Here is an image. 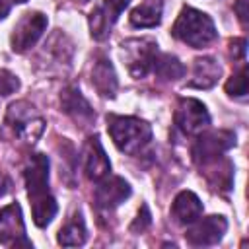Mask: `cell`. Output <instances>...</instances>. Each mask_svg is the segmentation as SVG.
Wrapping results in <instances>:
<instances>
[{
  "mask_svg": "<svg viewBox=\"0 0 249 249\" xmlns=\"http://www.w3.org/2000/svg\"><path fill=\"white\" fill-rule=\"evenodd\" d=\"M160 78H165V80H177L185 74V66L171 54H161V56H156V62H154V68H152Z\"/></svg>",
  "mask_w": 249,
  "mask_h": 249,
  "instance_id": "d6986e66",
  "label": "cell"
},
{
  "mask_svg": "<svg viewBox=\"0 0 249 249\" xmlns=\"http://www.w3.org/2000/svg\"><path fill=\"white\" fill-rule=\"evenodd\" d=\"M25 185L31 200L33 222L37 226H47L56 214V202L49 195V160L43 154H33L23 171Z\"/></svg>",
  "mask_w": 249,
  "mask_h": 249,
  "instance_id": "6da1fadb",
  "label": "cell"
},
{
  "mask_svg": "<svg viewBox=\"0 0 249 249\" xmlns=\"http://www.w3.org/2000/svg\"><path fill=\"white\" fill-rule=\"evenodd\" d=\"M0 243L16 247L19 243L31 245L25 239V226L21 218V208L19 204H8L0 210Z\"/></svg>",
  "mask_w": 249,
  "mask_h": 249,
  "instance_id": "ba28073f",
  "label": "cell"
},
{
  "mask_svg": "<svg viewBox=\"0 0 249 249\" xmlns=\"http://www.w3.org/2000/svg\"><path fill=\"white\" fill-rule=\"evenodd\" d=\"M130 0H103V4L93 10V14L89 16V29H91V37L95 39H105L111 33V27L115 25V21L119 19L121 12L128 6Z\"/></svg>",
  "mask_w": 249,
  "mask_h": 249,
  "instance_id": "30bf717a",
  "label": "cell"
},
{
  "mask_svg": "<svg viewBox=\"0 0 249 249\" xmlns=\"http://www.w3.org/2000/svg\"><path fill=\"white\" fill-rule=\"evenodd\" d=\"M220 64L210 58V56H204V58H196L195 60V66H193V78L189 82V86L193 88H198V89H206V88H212L218 78H220Z\"/></svg>",
  "mask_w": 249,
  "mask_h": 249,
  "instance_id": "9a60e30c",
  "label": "cell"
},
{
  "mask_svg": "<svg viewBox=\"0 0 249 249\" xmlns=\"http://www.w3.org/2000/svg\"><path fill=\"white\" fill-rule=\"evenodd\" d=\"M84 241H86V226L82 216L78 214L58 231V243L66 247H76V245H82Z\"/></svg>",
  "mask_w": 249,
  "mask_h": 249,
  "instance_id": "ac0fdd59",
  "label": "cell"
},
{
  "mask_svg": "<svg viewBox=\"0 0 249 249\" xmlns=\"http://www.w3.org/2000/svg\"><path fill=\"white\" fill-rule=\"evenodd\" d=\"M161 21V2L160 0H144L130 14V23L134 27H154Z\"/></svg>",
  "mask_w": 249,
  "mask_h": 249,
  "instance_id": "e0dca14e",
  "label": "cell"
},
{
  "mask_svg": "<svg viewBox=\"0 0 249 249\" xmlns=\"http://www.w3.org/2000/svg\"><path fill=\"white\" fill-rule=\"evenodd\" d=\"M226 91L230 95H235V97H245V93H247V70H245V66L230 78V82L226 84Z\"/></svg>",
  "mask_w": 249,
  "mask_h": 249,
  "instance_id": "44dd1931",
  "label": "cell"
},
{
  "mask_svg": "<svg viewBox=\"0 0 249 249\" xmlns=\"http://www.w3.org/2000/svg\"><path fill=\"white\" fill-rule=\"evenodd\" d=\"M173 35L179 41L198 49L216 39V27L206 14L195 8H183L173 25Z\"/></svg>",
  "mask_w": 249,
  "mask_h": 249,
  "instance_id": "3957f363",
  "label": "cell"
},
{
  "mask_svg": "<svg viewBox=\"0 0 249 249\" xmlns=\"http://www.w3.org/2000/svg\"><path fill=\"white\" fill-rule=\"evenodd\" d=\"M208 163L212 165V173L208 175L210 185H214L216 189L228 191L230 185H231V163H230L228 160L218 161V158L212 160V161H208Z\"/></svg>",
  "mask_w": 249,
  "mask_h": 249,
  "instance_id": "ffe728a7",
  "label": "cell"
},
{
  "mask_svg": "<svg viewBox=\"0 0 249 249\" xmlns=\"http://www.w3.org/2000/svg\"><path fill=\"white\" fill-rule=\"evenodd\" d=\"M123 56L128 72L134 78H144L156 62L158 43L154 39H130L123 43Z\"/></svg>",
  "mask_w": 249,
  "mask_h": 249,
  "instance_id": "277c9868",
  "label": "cell"
},
{
  "mask_svg": "<svg viewBox=\"0 0 249 249\" xmlns=\"http://www.w3.org/2000/svg\"><path fill=\"white\" fill-rule=\"evenodd\" d=\"M245 45H247L245 39H237V41H233V43H231V54L243 58V56H245Z\"/></svg>",
  "mask_w": 249,
  "mask_h": 249,
  "instance_id": "cb8c5ba5",
  "label": "cell"
},
{
  "mask_svg": "<svg viewBox=\"0 0 249 249\" xmlns=\"http://www.w3.org/2000/svg\"><path fill=\"white\" fill-rule=\"evenodd\" d=\"M18 86H19V82H18V78H16L12 72L0 70V95H10V93H14V91L18 89Z\"/></svg>",
  "mask_w": 249,
  "mask_h": 249,
  "instance_id": "7402d4cb",
  "label": "cell"
},
{
  "mask_svg": "<svg viewBox=\"0 0 249 249\" xmlns=\"http://www.w3.org/2000/svg\"><path fill=\"white\" fill-rule=\"evenodd\" d=\"M150 212H148V208L146 206H142V210L138 212V216H136V220L132 222V226H130V230L132 231H144L148 226H150Z\"/></svg>",
  "mask_w": 249,
  "mask_h": 249,
  "instance_id": "603a6c76",
  "label": "cell"
},
{
  "mask_svg": "<svg viewBox=\"0 0 249 249\" xmlns=\"http://www.w3.org/2000/svg\"><path fill=\"white\" fill-rule=\"evenodd\" d=\"M235 144V134L230 130H214L208 134H202L196 144L193 146V158L196 163L206 165L208 161L220 158L228 148Z\"/></svg>",
  "mask_w": 249,
  "mask_h": 249,
  "instance_id": "8992f818",
  "label": "cell"
},
{
  "mask_svg": "<svg viewBox=\"0 0 249 249\" xmlns=\"http://www.w3.org/2000/svg\"><path fill=\"white\" fill-rule=\"evenodd\" d=\"M171 214L175 216V220L179 224H193L202 214V202L198 200V196L195 193L183 191L175 196L173 206H171Z\"/></svg>",
  "mask_w": 249,
  "mask_h": 249,
  "instance_id": "5bb4252c",
  "label": "cell"
},
{
  "mask_svg": "<svg viewBox=\"0 0 249 249\" xmlns=\"http://www.w3.org/2000/svg\"><path fill=\"white\" fill-rule=\"evenodd\" d=\"M208 123H210L208 111L200 101H196L193 97L179 101L177 111H175V124L185 134H198V132H202V128H206Z\"/></svg>",
  "mask_w": 249,
  "mask_h": 249,
  "instance_id": "52a82bcc",
  "label": "cell"
},
{
  "mask_svg": "<svg viewBox=\"0 0 249 249\" xmlns=\"http://www.w3.org/2000/svg\"><path fill=\"white\" fill-rule=\"evenodd\" d=\"M60 103H62V109H64V113H68L74 121H78V123H89L91 119H93V111H91V107H89V103L86 101V97L80 93V89L78 88H74V86H70V88H66L64 91H62V95H60Z\"/></svg>",
  "mask_w": 249,
  "mask_h": 249,
  "instance_id": "4fadbf2b",
  "label": "cell"
},
{
  "mask_svg": "<svg viewBox=\"0 0 249 249\" xmlns=\"http://www.w3.org/2000/svg\"><path fill=\"white\" fill-rule=\"evenodd\" d=\"M6 14H8V6H6L4 2H0V19H4Z\"/></svg>",
  "mask_w": 249,
  "mask_h": 249,
  "instance_id": "4316f807",
  "label": "cell"
},
{
  "mask_svg": "<svg viewBox=\"0 0 249 249\" xmlns=\"http://www.w3.org/2000/svg\"><path fill=\"white\" fill-rule=\"evenodd\" d=\"M6 191H8V179H6V177L0 173V196H2Z\"/></svg>",
  "mask_w": 249,
  "mask_h": 249,
  "instance_id": "484cf974",
  "label": "cell"
},
{
  "mask_svg": "<svg viewBox=\"0 0 249 249\" xmlns=\"http://www.w3.org/2000/svg\"><path fill=\"white\" fill-rule=\"evenodd\" d=\"M245 4H247V0H237V4H235V12L239 14L237 18L245 23V19H247V10H245Z\"/></svg>",
  "mask_w": 249,
  "mask_h": 249,
  "instance_id": "d4e9b609",
  "label": "cell"
},
{
  "mask_svg": "<svg viewBox=\"0 0 249 249\" xmlns=\"http://www.w3.org/2000/svg\"><path fill=\"white\" fill-rule=\"evenodd\" d=\"M111 163L105 156V150L101 148L97 136L89 138L86 150H84V171L91 181H101L109 173Z\"/></svg>",
  "mask_w": 249,
  "mask_h": 249,
  "instance_id": "7c38bea8",
  "label": "cell"
},
{
  "mask_svg": "<svg viewBox=\"0 0 249 249\" xmlns=\"http://www.w3.org/2000/svg\"><path fill=\"white\" fill-rule=\"evenodd\" d=\"M47 27V16H43L41 12H29L25 14L18 25L14 27V33H12V49L16 53H25L27 49H31L39 37L43 35Z\"/></svg>",
  "mask_w": 249,
  "mask_h": 249,
  "instance_id": "5b68a950",
  "label": "cell"
},
{
  "mask_svg": "<svg viewBox=\"0 0 249 249\" xmlns=\"http://www.w3.org/2000/svg\"><path fill=\"white\" fill-rule=\"evenodd\" d=\"M76 2H88V0H76Z\"/></svg>",
  "mask_w": 249,
  "mask_h": 249,
  "instance_id": "f1b7e54d",
  "label": "cell"
},
{
  "mask_svg": "<svg viewBox=\"0 0 249 249\" xmlns=\"http://www.w3.org/2000/svg\"><path fill=\"white\" fill-rule=\"evenodd\" d=\"M130 196V187L121 177H109L95 189V204L103 210H113Z\"/></svg>",
  "mask_w": 249,
  "mask_h": 249,
  "instance_id": "8fae6325",
  "label": "cell"
},
{
  "mask_svg": "<svg viewBox=\"0 0 249 249\" xmlns=\"http://www.w3.org/2000/svg\"><path fill=\"white\" fill-rule=\"evenodd\" d=\"M8 2H25V0H8Z\"/></svg>",
  "mask_w": 249,
  "mask_h": 249,
  "instance_id": "83f0119b",
  "label": "cell"
},
{
  "mask_svg": "<svg viewBox=\"0 0 249 249\" xmlns=\"http://www.w3.org/2000/svg\"><path fill=\"white\" fill-rule=\"evenodd\" d=\"M91 82H93V88L99 91V95H103V97H113L115 95V91H117V74H115L109 60H105V58L97 60V64L93 66V72H91Z\"/></svg>",
  "mask_w": 249,
  "mask_h": 249,
  "instance_id": "2e32d148",
  "label": "cell"
},
{
  "mask_svg": "<svg viewBox=\"0 0 249 249\" xmlns=\"http://www.w3.org/2000/svg\"><path fill=\"white\" fill-rule=\"evenodd\" d=\"M228 222L224 216H206L202 220H195L191 230H187L185 237L191 245H212L222 239L226 233Z\"/></svg>",
  "mask_w": 249,
  "mask_h": 249,
  "instance_id": "9c48e42d",
  "label": "cell"
},
{
  "mask_svg": "<svg viewBox=\"0 0 249 249\" xmlns=\"http://www.w3.org/2000/svg\"><path fill=\"white\" fill-rule=\"evenodd\" d=\"M107 128L115 146L124 154L140 152L152 138V128L148 123L134 117H107Z\"/></svg>",
  "mask_w": 249,
  "mask_h": 249,
  "instance_id": "7a4b0ae2",
  "label": "cell"
}]
</instances>
